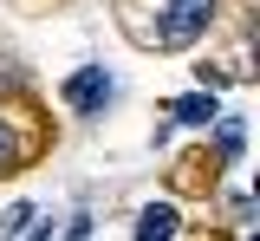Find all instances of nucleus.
Here are the masks:
<instances>
[{
    "mask_svg": "<svg viewBox=\"0 0 260 241\" xmlns=\"http://www.w3.org/2000/svg\"><path fill=\"white\" fill-rule=\"evenodd\" d=\"M104 98H111L104 66H85V72H72V78H65V104H72V111H98Z\"/></svg>",
    "mask_w": 260,
    "mask_h": 241,
    "instance_id": "2",
    "label": "nucleus"
},
{
    "mask_svg": "<svg viewBox=\"0 0 260 241\" xmlns=\"http://www.w3.org/2000/svg\"><path fill=\"white\" fill-rule=\"evenodd\" d=\"M137 235H143V241H156V235H176V208H169V202H150L143 215H137Z\"/></svg>",
    "mask_w": 260,
    "mask_h": 241,
    "instance_id": "4",
    "label": "nucleus"
},
{
    "mask_svg": "<svg viewBox=\"0 0 260 241\" xmlns=\"http://www.w3.org/2000/svg\"><path fill=\"white\" fill-rule=\"evenodd\" d=\"M208 20H215V0H169L162 26H156V46H189V39L208 33Z\"/></svg>",
    "mask_w": 260,
    "mask_h": 241,
    "instance_id": "1",
    "label": "nucleus"
},
{
    "mask_svg": "<svg viewBox=\"0 0 260 241\" xmlns=\"http://www.w3.org/2000/svg\"><path fill=\"white\" fill-rule=\"evenodd\" d=\"M221 157H241V124H234V117L221 124Z\"/></svg>",
    "mask_w": 260,
    "mask_h": 241,
    "instance_id": "6",
    "label": "nucleus"
},
{
    "mask_svg": "<svg viewBox=\"0 0 260 241\" xmlns=\"http://www.w3.org/2000/svg\"><path fill=\"white\" fill-rule=\"evenodd\" d=\"M13 163V137H7V117H0V170Z\"/></svg>",
    "mask_w": 260,
    "mask_h": 241,
    "instance_id": "7",
    "label": "nucleus"
},
{
    "mask_svg": "<svg viewBox=\"0 0 260 241\" xmlns=\"http://www.w3.org/2000/svg\"><path fill=\"white\" fill-rule=\"evenodd\" d=\"M32 228H39V215H32L26 202H20V208H7V215H0V235H32Z\"/></svg>",
    "mask_w": 260,
    "mask_h": 241,
    "instance_id": "5",
    "label": "nucleus"
},
{
    "mask_svg": "<svg viewBox=\"0 0 260 241\" xmlns=\"http://www.w3.org/2000/svg\"><path fill=\"white\" fill-rule=\"evenodd\" d=\"M169 117H176V124H208V117H221V111H215V92H189V98L169 104Z\"/></svg>",
    "mask_w": 260,
    "mask_h": 241,
    "instance_id": "3",
    "label": "nucleus"
}]
</instances>
